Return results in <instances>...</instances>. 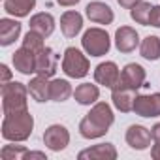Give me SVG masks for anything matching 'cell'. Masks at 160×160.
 <instances>
[{
	"label": "cell",
	"instance_id": "12",
	"mask_svg": "<svg viewBox=\"0 0 160 160\" xmlns=\"http://www.w3.org/2000/svg\"><path fill=\"white\" fill-rule=\"evenodd\" d=\"M57 62H58L57 53L51 47H45L40 55H36V73L43 75L47 79L53 77L55 72H57Z\"/></svg>",
	"mask_w": 160,
	"mask_h": 160
},
{
	"label": "cell",
	"instance_id": "15",
	"mask_svg": "<svg viewBox=\"0 0 160 160\" xmlns=\"http://www.w3.org/2000/svg\"><path fill=\"white\" fill-rule=\"evenodd\" d=\"M79 160H115L117 149L111 143H98L91 149H85L77 154Z\"/></svg>",
	"mask_w": 160,
	"mask_h": 160
},
{
	"label": "cell",
	"instance_id": "26",
	"mask_svg": "<svg viewBox=\"0 0 160 160\" xmlns=\"http://www.w3.org/2000/svg\"><path fill=\"white\" fill-rule=\"evenodd\" d=\"M151 10H152V6L149 4V2H141L139 4H136L132 10H130V17H132V21H136L138 25H143V27H147L149 25V15H151Z\"/></svg>",
	"mask_w": 160,
	"mask_h": 160
},
{
	"label": "cell",
	"instance_id": "25",
	"mask_svg": "<svg viewBox=\"0 0 160 160\" xmlns=\"http://www.w3.org/2000/svg\"><path fill=\"white\" fill-rule=\"evenodd\" d=\"M23 47L32 51L34 55H40L43 49H45V43H43V36L36 30H28L23 38Z\"/></svg>",
	"mask_w": 160,
	"mask_h": 160
},
{
	"label": "cell",
	"instance_id": "13",
	"mask_svg": "<svg viewBox=\"0 0 160 160\" xmlns=\"http://www.w3.org/2000/svg\"><path fill=\"white\" fill-rule=\"evenodd\" d=\"M136 91L132 89H124L121 85H115L111 89V100H113V106L122 111V113H128L134 109V100H136Z\"/></svg>",
	"mask_w": 160,
	"mask_h": 160
},
{
	"label": "cell",
	"instance_id": "31",
	"mask_svg": "<svg viewBox=\"0 0 160 160\" xmlns=\"http://www.w3.org/2000/svg\"><path fill=\"white\" fill-rule=\"evenodd\" d=\"M151 136H152L154 143H160V122H156V124L151 128Z\"/></svg>",
	"mask_w": 160,
	"mask_h": 160
},
{
	"label": "cell",
	"instance_id": "8",
	"mask_svg": "<svg viewBox=\"0 0 160 160\" xmlns=\"http://www.w3.org/2000/svg\"><path fill=\"white\" fill-rule=\"evenodd\" d=\"M43 143H45L47 149H51L55 152L64 151L68 147V143H70V132L62 124H51L43 132Z\"/></svg>",
	"mask_w": 160,
	"mask_h": 160
},
{
	"label": "cell",
	"instance_id": "2",
	"mask_svg": "<svg viewBox=\"0 0 160 160\" xmlns=\"http://www.w3.org/2000/svg\"><path fill=\"white\" fill-rule=\"evenodd\" d=\"M34 128V117L30 111H19L4 115L2 121V138L6 141H25L30 138Z\"/></svg>",
	"mask_w": 160,
	"mask_h": 160
},
{
	"label": "cell",
	"instance_id": "16",
	"mask_svg": "<svg viewBox=\"0 0 160 160\" xmlns=\"http://www.w3.org/2000/svg\"><path fill=\"white\" fill-rule=\"evenodd\" d=\"M85 13H87V17L92 23H98V25H111L113 19H115L113 10L108 4H104V2H91V4H87Z\"/></svg>",
	"mask_w": 160,
	"mask_h": 160
},
{
	"label": "cell",
	"instance_id": "11",
	"mask_svg": "<svg viewBox=\"0 0 160 160\" xmlns=\"http://www.w3.org/2000/svg\"><path fill=\"white\" fill-rule=\"evenodd\" d=\"M151 139H152L151 132H149L145 126H141V124H132V126L126 130V143H128L132 149H136V151H145V149H149V147H151Z\"/></svg>",
	"mask_w": 160,
	"mask_h": 160
},
{
	"label": "cell",
	"instance_id": "32",
	"mask_svg": "<svg viewBox=\"0 0 160 160\" xmlns=\"http://www.w3.org/2000/svg\"><path fill=\"white\" fill-rule=\"evenodd\" d=\"M81 0H57V4L58 6H64V8H70V6H75V4H79Z\"/></svg>",
	"mask_w": 160,
	"mask_h": 160
},
{
	"label": "cell",
	"instance_id": "28",
	"mask_svg": "<svg viewBox=\"0 0 160 160\" xmlns=\"http://www.w3.org/2000/svg\"><path fill=\"white\" fill-rule=\"evenodd\" d=\"M149 25L160 28V6H152L151 15H149Z\"/></svg>",
	"mask_w": 160,
	"mask_h": 160
},
{
	"label": "cell",
	"instance_id": "9",
	"mask_svg": "<svg viewBox=\"0 0 160 160\" xmlns=\"http://www.w3.org/2000/svg\"><path fill=\"white\" fill-rule=\"evenodd\" d=\"M119 77H121V72H119V66L111 60L108 62H102L96 66L94 70V81L98 85H104L108 89H113L119 81Z\"/></svg>",
	"mask_w": 160,
	"mask_h": 160
},
{
	"label": "cell",
	"instance_id": "4",
	"mask_svg": "<svg viewBox=\"0 0 160 160\" xmlns=\"http://www.w3.org/2000/svg\"><path fill=\"white\" fill-rule=\"evenodd\" d=\"M91 70V64H89V58L75 47H68L64 51V57H62V72L68 75V77H73V79H81L89 73Z\"/></svg>",
	"mask_w": 160,
	"mask_h": 160
},
{
	"label": "cell",
	"instance_id": "6",
	"mask_svg": "<svg viewBox=\"0 0 160 160\" xmlns=\"http://www.w3.org/2000/svg\"><path fill=\"white\" fill-rule=\"evenodd\" d=\"M145 77H147L145 68L139 66V64H136V62H130V64H126V66L122 68L117 85H121V87H124V89L138 91L139 87L145 85Z\"/></svg>",
	"mask_w": 160,
	"mask_h": 160
},
{
	"label": "cell",
	"instance_id": "21",
	"mask_svg": "<svg viewBox=\"0 0 160 160\" xmlns=\"http://www.w3.org/2000/svg\"><path fill=\"white\" fill-rule=\"evenodd\" d=\"M73 98L77 100V104H81V106H91V104H96V102H98L100 91H98L96 85L81 83V85L73 91Z\"/></svg>",
	"mask_w": 160,
	"mask_h": 160
},
{
	"label": "cell",
	"instance_id": "24",
	"mask_svg": "<svg viewBox=\"0 0 160 160\" xmlns=\"http://www.w3.org/2000/svg\"><path fill=\"white\" fill-rule=\"evenodd\" d=\"M73 94L72 85L66 79H53L51 81V100L53 102H66Z\"/></svg>",
	"mask_w": 160,
	"mask_h": 160
},
{
	"label": "cell",
	"instance_id": "1",
	"mask_svg": "<svg viewBox=\"0 0 160 160\" xmlns=\"http://www.w3.org/2000/svg\"><path fill=\"white\" fill-rule=\"evenodd\" d=\"M115 115L106 102H96L94 108L81 119L79 122V134L87 139H98L109 132V126L113 124Z\"/></svg>",
	"mask_w": 160,
	"mask_h": 160
},
{
	"label": "cell",
	"instance_id": "27",
	"mask_svg": "<svg viewBox=\"0 0 160 160\" xmlns=\"http://www.w3.org/2000/svg\"><path fill=\"white\" fill-rule=\"evenodd\" d=\"M2 160H27L28 156V149H25L23 145H4L0 151Z\"/></svg>",
	"mask_w": 160,
	"mask_h": 160
},
{
	"label": "cell",
	"instance_id": "3",
	"mask_svg": "<svg viewBox=\"0 0 160 160\" xmlns=\"http://www.w3.org/2000/svg\"><path fill=\"white\" fill-rule=\"evenodd\" d=\"M28 92H30L28 87H25L19 81L4 83L2 85V109H4V115L27 111L28 109V102H27Z\"/></svg>",
	"mask_w": 160,
	"mask_h": 160
},
{
	"label": "cell",
	"instance_id": "17",
	"mask_svg": "<svg viewBox=\"0 0 160 160\" xmlns=\"http://www.w3.org/2000/svg\"><path fill=\"white\" fill-rule=\"evenodd\" d=\"M13 66L17 72H21L23 75H30L36 73V55L25 47L17 49L13 53Z\"/></svg>",
	"mask_w": 160,
	"mask_h": 160
},
{
	"label": "cell",
	"instance_id": "20",
	"mask_svg": "<svg viewBox=\"0 0 160 160\" xmlns=\"http://www.w3.org/2000/svg\"><path fill=\"white\" fill-rule=\"evenodd\" d=\"M28 25H30V30H36L43 38H47L55 30V17L51 13H45V12L43 13H36V15L30 17V23Z\"/></svg>",
	"mask_w": 160,
	"mask_h": 160
},
{
	"label": "cell",
	"instance_id": "22",
	"mask_svg": "<svg viewBox=\"0 0 160 160\" xmlns=\"http://www.w3.org/2000/svg\"><path fill=\"white\" fill-rule=\"evenodd\" d=\"M36 6V0H4L6 13L13 17H27Z\"/></svg>",
	"mask_w": 160,
	"mask_h": 160
},
{
	"label": "cell",
	"instance_id": "33",
	"mask_svg": "<svg viewBox=\"0 0 160 160\" xmlns=\"http://www.w3.org/2000/svg\"><path fill=\"white\" fill-rule=\"evenodd\" d=\"M151 156H152L154 160H160V143H154V145H152V149H151Z\"/></svg>",
	"mask_w": 160,
	"mask_h": 160
},
{
	"label": "cell",
	"instance_id": "7",
	"mask_svg": "<svg viewBox=\"0 0 160 160\" xmlns=\"http://www.w3.org/2000/svg\"><path fill=\"white\" fill-rule=\"evenodd\" d=\"M139 117H160V92L152 94H138L134 100V109Z\"/></svg>",
	"mask_w": 160,
	"mask_h": 160
},
{
	"label": "cell",
	"instance_id": "30",
	"mask_svg": "<svg viewBox=\"0 0 160 160\" xmlns=\"http://www.w3.org/2000/svg\"><path fill=\"white\" fill-rule=\"evenodd\" d=\"M119 2V6H122V8H126V10H132L136 4H139L141 0H117Z\"/></svg>",
	"mask_w": 160,
	"mask_h": 160
},
{
	"label": "cell",
	"instance_id": "29",
	"mask_svg": "<svg viewBox=\"0 0 160 160\" xmlns=\"http://www.w3.org/2000/svg\"><path fill=\"white\" fill-rule=\"evenodd\" d=\"M0 73H2V79H0V85H4L10 81V77H12V72L6 64H0Z\"/></svg>",
	"mask_w": 160,
	"mask_h": 160
},
{
	"label": "cell",
	"instance_id": "5",
	"mask_svg": "<svg viewBox=\"0 0 160 160\" xmlns=\"http://www.w3.org/2000/svg\"><path fill=\"white\" fill-rule=\"evenodd\" d=\"M81 45L87 51V55L104 57V55H108V51L111 47V40L104 28H89L81 38Z\"/></svg>",
	"mask_w": 160,
	"mask_h": 160
},
{
	"label": "cell",
	"instance_id": "18",
	"mask_svg": "<svg viewBox=\"0 0 160 160\" xmlns=\"http://www.w3.org/2000/svg\"><path fill=\"white\" fill-rule=\"evenodd\" d=\"M21 36V23L15 19H0V45H12L17 38Z\"/></svg>",
	"mask_w": 160,
	"mask_h": 160
},
{
	"label": "cell",
	"instance_id": "19",
	"mask_svg": "<svg viewBox=\"0 0 160 160\" xmlns=\"http://www.w3.org/2000/svg\"><path fill=\"white\" fill-rule=\"evenodd\" d=\"M28 91H30V96L36 102L51 100V81H47V77H43V75H38V77L30 79Z\"/></svg>",
	"mask_w": 160,
	"mask_h": 160
},
{
	"label": "cell",
	"instance_id": "23",
	"mask_svg": "<svg viewBox=\"0 0 160 160\" xmlns=\"http://www.w3.org/2000/svg\"><path fill=\"white\" fill-rule=\"evenodd\" d=\"M139 53L147 60H158L160 58V38L158 36H147L139 45Z\"/></svg>",
	"mask_w": 160,
	"mask_h": 160
},
{
	"label": "cell",
	"instance_id": "10",
	"mask_svg": "<svg viewBox=\"0 0 160 160\" xmlns=\"http://www.w3.org/2000/svg\"><path fill=\"white\" fill-rule=\"evenodd\" d=\"M139 45V34L132 27H121L115 32V47L121 53H132Z\"/></svg>",
	"mask_w": 160,
	"mask_h": 160
},
{
	"label": "cell",
	"instance_id": "14",
	"mask_svg": "<svg viewBox=\"0 0 160 160\" xmlns=\"http://www.w3.org/2000/svg\"><path fill=\"white\" fill-rule=\"evenodd\" d=\"M83 28V15L79 12H73V10H68L62 13L60 17V30L66 38H75Z\"/></svg>",
	"mask_w": 160,
	"mask_h": 160
}]
</instances>
